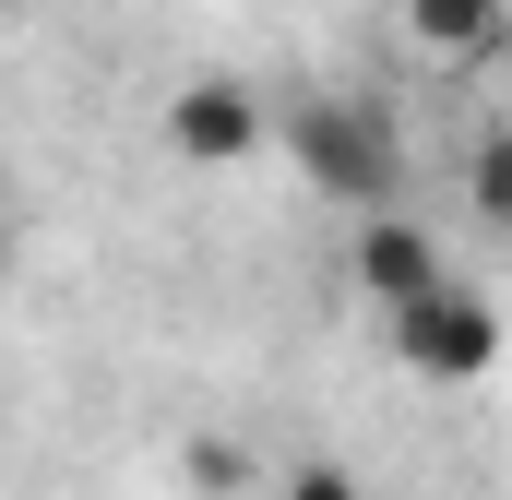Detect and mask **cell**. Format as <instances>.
<instances>
[{
    "label": "cell",
    "instance_id": "cell-1",
    "mask_svg": "<svg viewBox=\"0 0 512 500\" xmlns=\"http://www.w3.org/2000/svg\"><path fill=\"white\" fill-rule=\"evenodd\" d=\"M274 143H286V167H298L322 203H346V215H370V203L405 191V131H393L382 96H298V108L274 120Z\"/></svg>",
    "mask_w": 512,
    "mask_h": 500
},
{
    "label": "cell",
    "instance_id": "cell-2",
    "mask_svg": "<svg viewBox=\"0 0 512 500\" xmlns=\"http://www.w3.org/2000/svg\"><path fill=\"white\" fill-rule=\"evenodd\" d=\"M382 322H393V370H417V381H489V358H501V310L465 274H429Z\"/></svg>",
    "mask_w": 512,
    "mask_h": 500
},
{
    "label": "cell",
    "instance_id": "cell-3",
    "mask_svg": "<svg viewBox=\"0 0 512 500\" xmlns=\"http://www.w3.org/2000/svg\"><path fill=\"white\" fill-rule=\"evenodd\" d=\"M167 155H179L191 179H227V167L274 155V108H262L239 72H191V84L167 96Z\"/></svg>",
    "mask_w": 512,
    "mask_h": 500
},
{
    "label": "cell",
    "instance_id": "cell-4",
    "mask_svg": "<svg viewBox=\"0 0 512 500\" xmlns=\"http://www.w3.org/2000/svg\"><path fill=\"white\" fill-rule=\"evenodd\" d=\"M346 274H358V298H417V286H429V274H441V250H429V227H417V215H393V203H370V215H358V239H346Z\"/></svg>",
    "mask_w": 512,
    "mask_h": 500
},
{
    "label": "cell",
    "instance_id": "cell-5",
    "mask_svg": "<svg viewBox=\"0 0 512 500\" xmlns=\"http://www.w3.org/2000/svg\"><path fill=\"white\" fill-rule=\"evenodd\" d=\"M405 36L429 72H489L512 48V0H405Z\"/></svg>",
    "mask_w": 512,
    "mask_h": 500
},
{
    "label": "cell",
    "instance_id": "cell-6",
    "mask_svg": "<svg viewBox=\"0 0 512 500\" xmlns=\"http://www.w3.org/2000/svg\"><path fill=\"white\" fill-rule=\"evenodd\" d=\"M179 477H191L203 500H239V489H251V441H215V429H203V441L179 453Z\"/></svg>",
    "mask_w": 512,
    "mask_h": 500
},
{
    "label": "cell",
    "instance_id": "cell-7",
    "mask_svg": "<svg viewBox=\"0 0 512 500\" xmlns=\"http://www.w3.org/2000/svg\"><path fill=\"white\" fill-rule=\"evenodd\" d=\"M465 155H477V167H465V179H477V215L501 227V215H512V143H501V131H477Z\"/></svg>",
    "mask_w": 512,
    "mask_h": 500
},
{
    "label": "cell",
    "instance_id": "cell-8",
    "mask_svg": "<svg viewBox=\"0 0 512 500\" xmlns=\"http://www.w3.org/2000/svg\"><path fill=\"white\" fill-rule=\"evenodd\" d=\"M274 500H370V489H358V465H322V453H310V465L274 477Z\"/></svg>",
    "mask_w": 512,
    "mask_h": 500
},
{
    "label": "cell",
    "instance_id": "cell-9",
    "mask_svg": "<svg viewBox=\"0 0 512 500\" xmlns=\"http://www.w3.org/2000/svg\"><path fill=\"white\" fill-rule=\"evenodd\" d=\"M0 12H24V0H0Z\"/></svg>",
    "mask_w": 512,
    "mask_h": 500
}]
</instances>
